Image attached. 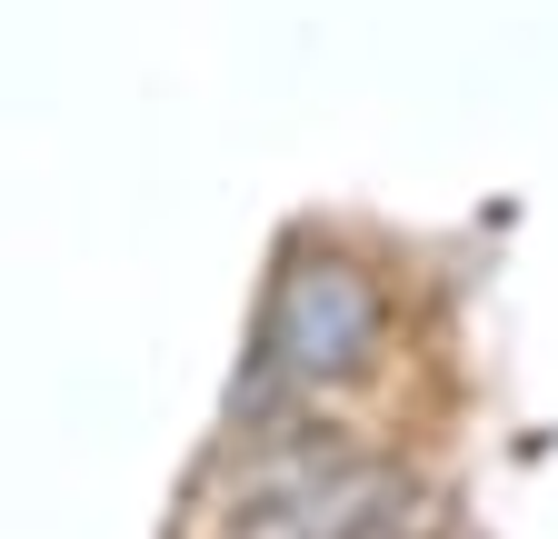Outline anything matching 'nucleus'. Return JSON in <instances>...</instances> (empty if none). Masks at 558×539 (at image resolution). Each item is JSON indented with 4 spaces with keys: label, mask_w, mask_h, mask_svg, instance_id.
<instances>
[{
    "label": "nucleus",
    "mask_w": 558,
    "mask_h": 539,
    "mask_svg": "<svg viewBox=\"0 0 558 539\" xmlns=\"http://www.w3.org/2000/svg\"><path fill=\"white\" fill-rule=\"evenodd\" d=\"M199 539H409V510L379 459L339 440H279L269 420H250L230 500L199 510Z\"/></svg>",
    "instance_id": "obj_1"
},
{
    "label": "nucleus",
    "mask_w": 558,
    "mask_h": 539,
    "mask_svg": "<svg viewBox=\"0 0 558 539\" xmlns=\"http://www.w3.org/2000/svg\"><path fill=\"white\" fill-rule=\"evenodd\" d=\"M379 350H389L379 280H369L360 260H339V250H300L269 280L259 340H250V380H240V420H269L279 399H310V390L360 380Z\"/></svg>",
    "instance_id": "obj_2"
}]
</instances>
